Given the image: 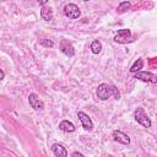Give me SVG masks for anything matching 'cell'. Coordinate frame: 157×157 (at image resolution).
Masks as SVG:
<instances>
[{
    "instance_id": "5bb4252c",
    "label": "cell",
    "mask_w": 157,
    "mask_h": 157,
    "mask_svg": "<svg viewBox=\"0 0 157 157\" xmlns=\"http://www.w3.org/2000/svg\"><path fill=\"white\" fill-rule=\"evenodd\" d=\"M90 48H91V52H92L93 54H98V53H101V50H102V43H101L98 39H94V40L91 43Z\"/></svg>"
},
{
    "instance_id": "7c38bea8",
    "label": "cell",
    "mask_w": 157,
    "mask_h": 157,
    "mask_svg": "<svg viewBox=\"0 0 157 157\" xmlns=\"http://www.w3.org/2000/svg\"><path fill=\"white\" fill-rule=\"evenodd\" d=\"M59 129L64 132H74L75 131V125L69 120H63L59 124Z\"/></svg>"
},
{
    "instance_id": "5b68a950",
    "label": "cell",
    "mask_w": 157,
    "mask_h": 157,
    "mask_svg": "<svg viewBox=\"0 0 157 157\" xmlns=\"http://www.w3.org/2000/svg\"><path fill=\"white\" fill-rule=\"evenodd\" d=\"M64 13H65L66 17L72 18V20L78 18L81 16V11H80V9H78V6L76 4H67V5H65Z\"/></svg>"
},
{
    "instance_id": "30bf717a",
    "label": "cell",
    "mask_w": 157,
    "mask_h": 157,
    "mask_svg": "<svg viewBox=\"0 0 157 157\" xmlns=\"http://www.w3.org/2000/svg\"><path fill=\"white\" fill-rule=\"evenodd\" d=\"M50 150L55 155V157H67V151L61 144H53Z\"/></svg>"
},
{
    "instance_id": "e0dca14e",
    "label": "cell",
    "mask_w": 157,
    "mask_h": 157,
    "mask_svg": "<svg viewBox=\"0 0 157 157\" xmlns=\"http://www.w3.org/2000/svg\"><path fill=\"white\" fill-rule=\"evenodd\" d=\"M71 157H85V156L81 152H78V151H75V152L71 153Z\"/></svg>"
},
{
    "instance_id": "8fae6325",
    "label": "cell",
    "mask_w": 157,
    "mask_h": 157,
    "mask_svg": "<svg viewBox=\"0 0 157 157\" xmlns=\"http://www.w3.org/2000/svg\"><path fill=\"white\" fill-rule=\"evenodd\" d=\"M40 17L44 21H52L53 17H54V13H53L52 7H49V6H42V9H40Z\"/></svg>"
},
{
    "instance_id": "52a82bcc",
    "label": "cell",
    "mask_w": 157,
    "mask_h": 157,
    "mask_svg": "<svg viewBox=\"0 0 157 157\" xmlns=\"http://www.w3.org/2000/svg\"><path fill=\"white\" fill-rule=\"evenodd\" d=\"M28 102H29V105L34 109V110H43L44 109V103L43 101L39 98L38 94L36 93H31L28 96Z\"/></svg>"
},
{
    "instance_id": "3957f363",
    "label": "cell",
    "mask_w": 157,
    "mask_h": 157,
    "mask_svg": "<svg viewBox=\"0 0 157 157\" xmlns=\"http://www.w3.org/2000/svg\"><path fill=\"white\" fill-rule=\"evenodd\" d=\"M114 42L119 43V44H126V43H130L132 42V36H131V31L128 29V28H123V29H119L118 33L114 36Z\"/></svg>"
},
{
    "instance_id": "9c48e42d",
    "label": "cell",
    "mask_w": 157,
    "mask_h": 157,
    "mask_svg": "<svg viewBox=\"0 0 157 157\" xmlns=\"http://www.w3.org/2000/svg\"><path fill=\"white\" fill-rule=\"evenodd\" d=\"M112 137L118 144H121V145H129L130 144V137L125 132H123L120 130H114L112 132Z\"/></svg>"
},
{
    "instance_id": "7a4b0ae2",
    "label": "cell",
    "mask_w": 157,
    "mask_h": 157,
    "mask_svg": "<svg viewBox=\"0 0 157 157\" xmlns=\"http://www.w3.org/2000/svg\"><path fill=\"white\" fill-rule=\"evenodd\" d=\"M134 118H135V120H136L140 125H142L144 128H151V125H152L151 119H150L148 115L145 113V110H144L142 107H139V108L135 109V112H134Z\"/></svg>"
},
{
    "instance_id": "ac0fdd59",
    "label": "cell",
    "mask_w": 157,
    "mask_h": 157,
    "mask_svg": "<svg viewBox=\"0 0 157 157\" xmlns=\"http://www.w3.org/2000/svg\"><path fill=\"white\" fill-rule=\"evenodd\" d=\"M4 77H5V72H4V70L1 69V70H0V80H4Z\"/></svg>"
},
{
    "instance_id": "277c9868",
    "label": "cell",
    "mask_w": 157,
    "mask_h": 157,
    "mask_svg": "<svg viewBox=\"0 0 157 157\" xmlns=\"http://www.w3.org/2000/svg\"><path fill=\"white\" fill-rule=\"evenodd\" d=\"M134 78L144 81V82H150V83H157V76L150 71H139L134 75Z\"/></svg>"
},
{
    "instance_id": "4fadbf2b",
    "label": "cell",
    "mask_w": 157,
    "mask_h": 157,
    "mask_svg": "<svg viewBox=\"0 0 157 157\" xmlns=\"http://www.w3.org/2000/svg\"><path fill=\"white\" fill-rule=\"evenodd\" d=\"M144 67V60L141 59V58H139L137 60H135V63L131 65V67H130V72H132V74H136V72H139V71H141V69Z\"/></svg>"
},
{
    "instance_id": "9a60e30c",
    "label": "cell",
    "mask_w": 157,
    "mask_h": 157,
    "mask_svg": "<svg viewBox=\"0 0 157 157\" xmlns=\"http://www.w3.org/2000/svg\"><path fill=\"white\" fill-rule=\"evenodd\" d=\"M130 6H131V4L129 2V1H123V2H120L119 5H118V12L119 13H123V12H125V11H128L129 9H130Z\"/></svg>"
},
{
    "instance_id": "6da1fadb",
    "label": "cell",
    "mask_w": 157,
    "mask_h": 157,
    "mask_svg": "<svg viewBox=\"0 0 157 157\" xmlns=\"http://www.w3.org/2000/svg\"><path fill=\"white\" fill-rule=\"evenodd\" d=\"M96 94L101 101H107L108 98L113 97L114 99H119L120 98V92L119 90L114 86V85H108L105 82L99 83L97 90H96Z\"/></svg>"
},
{
    "instance_id": "ba28073f",
    "label": "cell",
    "mask_w": 157,
    "mask_h": 157,
    "mask_svg": "<svg viewBox=\"0 0 157 157\" xmlns=\"http://www.w3.org/2000/svg\"><path fill=\"white\" fill-rule=\"evenodd\" d=\"M77 118L80 119L81 124H82V128L86 130V131H91L93 129V121L91 120V118L83 113V112H77Z\"/></svg>"
},
{
    "instance_id": "2e32d148",
    "label": "cell",
    "mask_w": 157,
    "mask_h": 157,
    "mask_svg": "<svg viewBox=\"0 0 157 157\" xmlns=\"http://www.w3.org/2000/svg\"><path fill=\"white\" fill-rule=\"evenodd\" d=\"M39 44L43 45V47H45V48H52V47H54V42L50 40V39H40V40H39Z\"/></svg>"
},
{
    "instance_id": "8992f818",
    "label": "cell",
    "mask_w": 157,
    "mask_h": 157,
    "mask_svg": "<svg viewBox=\"0 0 157 157\" xmlns=\"http://www.w3.org/2000/svg\"><path fill=\"white\" fill-rule=\"evenodd\" d=\"M59 48H60V52L63 54H65L66 56H69V58H71V56L75 55V48H74V45L69 40H66V39H61Z\"/></svg>"
}]
</instances>
